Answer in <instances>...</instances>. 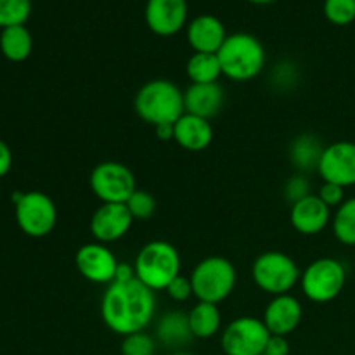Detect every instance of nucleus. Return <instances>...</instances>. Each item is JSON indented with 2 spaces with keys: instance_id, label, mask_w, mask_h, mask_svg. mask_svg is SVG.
<instances>
[{
  "instance_id": "1",
  "label": "nucleus",
  "mask_w": 355,
  "mask_h": 355,
  "mask_svg": "<svg viewBox=\"0 0 355 355\" xmlns=\"http://www.w3.org/2000/svg\"><path fill=\"white\" fill-rule=\"evenodd\" d=\"M156 314L155 291L137 277L107 284L101 298V318L106 328L121 338L146 331Z\"/></svg>"
},
{
  "instance_id": "2",
  "label": "nucleus",
  "mask_w": 355,
  "mask_h": 355,
  "mask_svg": "<svg viewBox=\"0 0 355 355\" xmlns=\"http://www.w3.org/2000/svg\"><path fill=\"white\" fill-rule=\"evenodd\" d=\"M134 110L142 121L153 127L173 125L186 113L184 92L170 80H151L135 94Z\"/></svg>"
},
{
  "instance_id": "3",
  "label": "nucleus",
  "mask_w": 355,
  "mask_h": 355,
  "mask_svg": "<svg viewBox=\"0 0 355 355\" xmlns=\"http://www.w3.org/2000/svg\"><path fill=\"white\" fill-rule=\"evenodd\" d=\"M222 76L232 82H248L257 78L266 66V49L253 35L239 31L227 35L217 52Z\"/></svg>"
},
{
  "instance_id": "4",
  "label": "nucleus",
  "mask_w": 355,
  "mask_h": 355,
  "mask_svg": "<svg viewBox=\"0 0 355 355\" xmlns=\"http://www.w3.org/2000/svg\"><path fill=\"white\" fill-rule=\"evenodd\" d=\"M180 266L182 262L179 250L172 243L162 239L146 243L134 262L135 277L155 293L165 291L168 284L180 276Z\"/></svg>"
},
{
  "instance_id": "5",
  "label": "nucleus",
  "mask_w": 355,
  "mask_h": 355,
  "mask_svg": "<svg viewBox=\"0 0 355 355\" xmlns=\"http://www.w3.org/2000/svg\"><path fill=\"white\" fill-rule=\"evenodd\" d=\"M193 295L198 302L222 304L234 291L238 283V270L234 263L225 257H207L200 260L191 272Z\"/></svg>"
},
{
  "instance_id": "6",
  "label": "nucleus",
  "mask_w": 355,
  "mask_h": 355,
  "mask_svg": "<svg viewBox=\"0 0 355 355\" xmlns=\"http://www.w3.org/2000/svg\"><path fill=\"white\" fill-rule=\"evenodd\" d=\"M253 283L270 297L286 295L300 283L302 270L290 255L283 252H263L252 266Z\"/></svg>"
},
{
  "instance_id": "7",
  "label": "nucleus",
  "mask_w": 355,
  "mask_h": 355,
  "mask_svg": "<svg viewBox=\"0 0 355 355\" xmlns=\"http://www.w3.org/2000/svg\"><path fill=\"white\" fill-rule=\"evenodd\" d=\"M347 283V270L340 260L322 257L305 267L300 277V286L305 297L314 304L333 302L343 291Z\"/></svg>"
},
{
  "instance_id": "8",
  "label": "nucleus",
  "mask_w": 355,
  "mask_h": 355,
  "mask_svg": "<svg viewBox=\"0 0 355 355\" xmlns=\"http://www.w3.org/2000/svg\"><path fill=\"white\" fill-rule=\"evenodd\" d=\"M17 227L30 238H45L58 224V207L51 196L40 191L17 194L14 201Z\"/></svg>"
},
{
  "instance_id": "9",
  "label": "nucleus",
  "mask_w": 355,
  "mask_h": 355,
  "mask_svg": "<svg viewBox=\"0 0 355 355\" xmlns=\"http://www.w3.org/2000/svg\"><path fill=\"white\" fill-rule=\"evenodd\" d=\"M90 191L103 203H127L139 189L134 172L120 162H103L89 177Z\"/></svg>"
},
{
  "instance_id": "10",
  "label": "nucleus",
  "mask_w": 355,
  "mask_h": 355,
  "mask_svg": "<svg viewBox=\"0 0 355 355\" xmlns=\"http://www.w3.org/2000/svg\"><path fill=\"white\" fill-rule=\"evenodd\" d=\"M270 333L262 319L241 315L224 328L220 345L225 355H262Z\"/></svg>"
},
{
  "instance_id": "11",
  "label": "nucleus",
  "mask_w": 355,
  "mask_h": 355,
  "mask_svg": "<svg viewBox=\"0 0 355 355\" xmlns=\"http://www.w3.org/2000/svg\"><path fill=\"white\" fill-rule=\"evenodd\" d=\"M318 173L322 182L336 184L345 189L355 186V142L338 141L324 146Z\"/></svg>"
},
{
  "instance_id": "12",
  "label": "nucleus",
  "mask_w": 355,
  "mask_h": 355,
  "mask_svg": "<svg viewBox=\"0 0 355 355\" xmlns=\"http://www.w3.org/2000/svg\"><path fill=\"white\" fill-rule=\"evenodd\" d=\"M75 266L83 279L94 284H111L120 262L107 245L92 241L80 246L75 255Z\"/></svg>"
},
{
  "instance_id": "13",
  "label": "nucleus",
  "mask_w": 355,
  "mask_h": 355,
  "mask_svg": "<svg viewBox=\"0 0 355 355\" xmlns=\"http://www.w3.org/2000/svg\"><path fill=\"white\" fill-rule=\"evenodd\" d=\"M134 222V217L125 203H103L90 217L89 229L94 241L110 245L125 238Z\"/></svg>"
},
{
  "instance_id": "14",
  "label": "nucleus",
  "mask_w": 355,
  "mask_h": 355,
  "mask_svg": "<svg viewBox=\"0 0 355 355\" xmlns=\"http://www.w3.org/2000/svg\"><path fill=\"white\" fill-rule=\"evenodd\" d=\"M144 19L158 37H173L187 23V0H148Z\"/></svg>"
},
{
  "instance_id": "15",
  "label": "nucleus",
  "mask_w": 355,
  "mask_h": 355,
  "mask_svg": "<svg viewBox=\"0 0 355 355\" xmlns=\"http://www.w3.org/2000/svg\"><path fill=\"white\" fill-rule=\"evenodd\" d=\"M304 319V307L295 295H277L270 298L263 311V324L270 335L290 336Z\"/></svg>"
},
{
  "instance_id": "16",
  "label": "nucleus",
  "mask_w": 355,
  "mask_h": 355,
  "mask_svg": "<svg viewBox=\"0 0 355 355\" xmlns=\"http://www.w3.org/2000/svg\"><path fill=\"white\" fill-rule=\"evenodd\" d=\"M331 208L322 203L318 194H309L290 208V222L297 232L315 236L324 231L331 222Z\"/></svg>"
},
{
  "instance_id": "17",
  "label": "nucleus",
  "mask_w": 355,
  "mask_h": 355,
  "mask_svg": "<svg viewBox=\"0 0 355 355\" xmlns=\"http://www.w3.org/2000/svg\"><path fill=\"white\" fill-rule=\"evenodd\" d=\"M186 37L187 44L194 52L217 54L227 38V33H225L224 23L217 16L201 14L187 24Z\"/></svg>"
},
{
  "instance_id": "18",
  "label": "nucleus",
  "mask_w": 355,
  "mask_h": 355,
  "mask_svg": "<svg viewBox=\"0 0 355 355\" xmlns=\"http://www.w3.org/2000/svg\"><path fill=\"white\" fill-rule=\"evenodd\" d=\"M173 141L186 151H205L214 141V127L207 118L184 113L173 123Z\"/></svg>"
},
{
  "instance_id": "19",
  "label": "nucleus",
  "mask_w": 355,
  "mask_h": 355,
  "mask_svg": "<svg viewBox=\"0 0 355 355\" xmlns=\"http://www.w3.org/2000/svg\"><path fill=\"white\" fill-rule=\"evenodd\" d=\"M224 106V89L217 83H191L184 92V107L186 113L194 116L210 118L217 116Z\"/></svg>"
},
{
  "instance_id": "20",
  "label": "nucleus",
  "mask_w": 355,
  "mask_h": 355,
  "mask_svg": "<svg viewBox=\"0 0 355 355\" xmlns=\"http://www.w3.org/2000/svg\"><path fill=\"white\" fill-rule=\"evenodd\" d=\"M156 342L168 349H179L187 345L194 338L189 328V319L182 311H170L163 314L156 322L155 329Z\"/></svg>"
},
{
  "instance_id": "21",
  "label": "nucleus",
  "mask_w": 355,
  "mask_h": 355,
  "mask_svg": "<svg viewBox=\"0 0 355 355\" xmlns=\"http://www.w3.org/2000/svg\"><path fill=\"white\" fill-rule=\"evenodd\" d=\"M187 319H189V328L194 338H214V336L220 331L222 314L218 305L215 304L198 302V304L187 312Z\"/></svg>"
},
{
  "instance_id": "22",
  "label": "nucleus",
  "mask_w": 355,
  "mask_h": 355,
  "mask_svg": "<svg viewBox=\"0 0 355 355\" xmlns=\"http://www.w3.org/2000/svg\"><path fill=\"white\" fill-rule=\"evenodd\" d=\"M33 51V37L24 24L3 28L0 33V52L12 62H23Z\"/></svg>"
},
{
  "instance_id": "23",
  "label": "nucleus",
  "mask_w": 355,
  "mask_h": 355,
  "mask_svg": "<svg viewBox=\"0 0 355 355\" xmlns=\"http://www.w3.org/2000/svg\"><path fill=\"white\" fill-rule=\"evenodd\" d=\"M322 151H324V146L315 135L302 134L291 142L290 159L300 172H312V170H318Z\"/></svg>"
},
{
  "instance_id": "24",
  "label": "nucleus",
  "mask_w": 355,
  "mask_h": 355,
  "mask_svg": "<svg viewBox=\"0 0 355 355\" xmlns=\"http://www.w3.org/2000/svg\"><path fill=\"white\" fill-rule=\"evenodd\" d=\"M186 75L191 83H217L222 76L220 61L217 54L194 52L186 62Z\"/></svg>"
},
{
  "instance_id": "25",
  "label": "nucleus",
  "mask_w": 355,
  "mask_h": 355,
  "mask_svg": "<svg viewBox=\"0 0 355 355\" xmlns=\"http://www.w3.org/2000/svg\"><path fill=\"white\" fill-rule=\"evenodd\" d=\"M333 234L342 245L355 246V196L343 201L331 218Z\"/></svg>"
},
{
  "instance_id": "26",
  "label": "nucleus",
  "mask_w": 355,
  "mask_h": 355,
  "mask_svg": "<svg viewBox=\"0 0 355 355\" xmlns=\"http://www.w3.org/2000/svg\"><path fill=\"white\" fill-rule=\"evenodd\" d=\"M31 16V0H0V28L19 26Z\"/></svg>"
},
{
  "instance_id": "27",
  "label": "nucleus",
  "mask_w": 355,
  "mask_h": 355,
  "mask_svg": "<svg viewBox=\"0 0 355 355\" xmlns=\"http://www.w3.org/2000/svg\"><path fill=\"white\" fill-rule=\"evenodd\" d=\"M326 19L336 26H347L355 21V0H324Z\"/></svg>"
},
{
  "instance_id": "28",
  "label": "nucleus",
  "mask_w": 355,
  "mask_h": 355,
  "mask_svg": "<svg viewBox=\"0 0 355 355\" xmlns=\"http://www.w3.org/2000/svg\"><path fill=\"white\" fill-rule=\"evenodd\" d=\"M156 338L146 331L132 333L123 336L121 340L120 352L121 355H155L156 354Z\"/></svg>"
},
{
  "instance_id": "29",
  "label": "nucleus",
  "mask_w": 355,
  "mask_h": 355,
  "mask_svg": "<svg viewBox=\"0 0 355 355\" xmlns=\"http://www.w3.org/2000/svg\"><path fill=\"white\" fill-rule=\"evenodd\" d=\"M130 210L134 220H149L156 211V200L151 193L144 189H137L125 203Z\"/></svg>"
},
{
  "instance_id": "30",
  "label": "nucleus",
  "mask_w": 355,
  "mask_h": 355,
  "mask_svg": "<svg viewBox=\"0 0 355 355\" xmlns=\"http://www.w3.org/2000/svg\"><path fill=\"white\" fill-rule=\"evenodd\" d=\"M309 194H312L311 182H309V179L304 175V173L291 177V179L284 184V198H286V201H290L291 205L304 200V198L309 196Z\"/></svg>"
},
{
  "instance_id": "31",
  "label": "nucleus",
  "mask_w": 355,
  "mask_h": 355,
  "mask_svg": "<svg viewBox=\"0 0 355 355\" xmlns=\"http://www.w3.org/2000/svg\"><path fill=\"white\" fill-rule=\"evenodd\" d=\"M165 291L168 293V297L175 302H186V300H189L191 297H194L193 284H191V277L182 276V274H180V276H177L175 279L168 284V288H166Z\"/></svg>"
},
{
  "instance_id": "32",
  "label": "nucleus",
  "mask_w": 355,
  "mask_h": 355,
  "mask_svg": "<svg viewBox=\"0 0 355 355\" xmlns=\"http://www.w3.org/2000/svg\"><path fill=\"white\" fill-rule=\"evenodd\" d=\"M318 196L329 208H338L345 201V187L336 186V184L331 182H322V186L319 187Z\"/></svg>"
},
{
  "instance_id": "33",
  "label": "nucleus",
  "mask_w": 355,
  "mask_h": 355,
  "mask_svg": "<svg viewBox=\"0 0 355 355\" xmlns=\"http://www.w3.org/2000/svg\"><path fill=\"white\" fill-rule=\"evenodd\" d=\"M291 347L288 342V336H276L270 335L269 342L266 347V355H290Z\"/></svg>"
},
{
  "instance_id": "34",
  "label": "nucleus",
  "mask_w": 355,
  "mask_h": 355,
  "mask_svg": "<svg viewBox=\"0 0 355 355\" xmlns=\"http://www.w3.org/2000/svg\"><path fill=\"white\" fill-rule=\"evenodd\" d=\"M12 168V151L9 146L0 139V179L6 177Z\"/></svg>"
},
{
  "instance_id": "35",
  "label": "nucleus",
  "mask_w": 355,
  "mask_h": 355,
  "mask_svg": "<svg viewBox=\"0 0 355 355\" xmlns=\"http://www.w3.org/2000/svg\"><path fill=\"white\" fill-rule=\"evenodd\" d=\"M134 277H135L134 266H128V263H120V266H118L114 281H130V279H134Z\"/></svg>"
},
{
  "instance_id": "36",
  "label": "nucleus",
  "mask_w": 355,
  "mask_h": 355,
  "mask_svg": "<svg viewBox=\"0 0 355 355\" xmlns=\"http://www.w3.org/2000/svg\"><path fill=\"white\" fill-rule=\"evenodd\" d=\"M155 130L159 141H173V125H159Z\"/></svg>"
},
{
  "instance_id": "37",
  "label": "nucleus",
  "mask_w": 355,
  "mask_h": 355,
  "mask_svg": "<svg viewBox=\"0 0 355 355\" xmlns=\"http://www.w3.org/2000/svg\"><path fill=\"white\" fill-rule=\"evenodd\" d=\"M248 2L257 3V6H267V3H272L276 2V0H248Z\"/></svg>"
},
{
  "instance_id": "38",
  "label": "nucleus",
  "mask_w": 355,
  "mask_h": 355,
  "mask_svg": "<svg viewBox=\"0 0 355 355\" xmlns=\"http://www.w3.org/2000/svg\"><path fill=\"white\" fill-rule=\"evenodd\" d=\"M172 355H193V354H189V352H180V350H179V352H173Z\"/></svg>"
},
{
  "instance_id": "39",
  "label": "nucleus",
  "mask_w": 355,
  "mask_h": 355,
  "mask_svg": "<svg viewBox=\"0 0 355 355\" xmlns=\"http://www.w3.org/2000/svg\"><path fill=\"white\" fill-rule=\"evenodd\" d=\"M262 355H266V354H262Z\"/></svg>"
}]
</instances>
